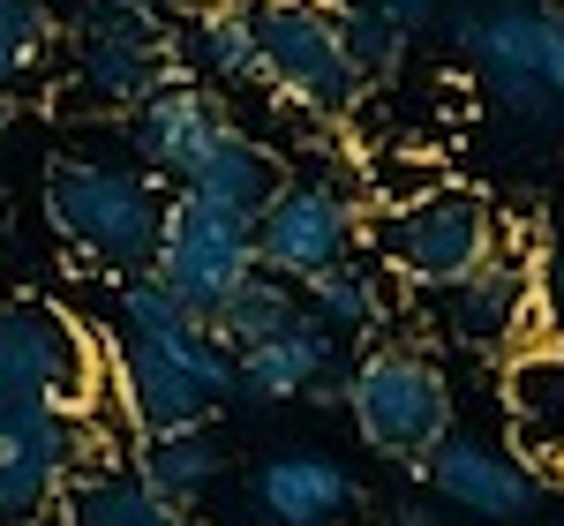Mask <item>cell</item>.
I'll use <instances>...</instances> for the list:
<instances>
[{
    "instance_id": "obj_1",
    "label": "cell",
    "mask_w": 564,
    "mask_h": 526,
    "mask_svg": "<svg viewBox=\"0 0 564 526\" xmlns=\"http://www.w3.org/2000/svg\"><path fill=\"white\" fill-rule=\"evenodd\" d=\"M113 376H121V406H129L135 437H174V429H204L241 392V353L196 308H181L159 278H129Z\"/></svg>"
},
{
    "instance_id": "obj_2",
    "label": "cell",
    "mask_w": 564,
    "mask_h": 526,
    "mask_svg": "<svg viewBox=\"0 0 564 526\" xmlns=\"http://www.w3.org/2000/svg\"><path fill=\"white\" fill-rule=\"evenodd\" d=\"M174 211V188L135 166V158H84V151H61L45 166V219L61 233V249H76L90 271L106 278H151L159 263V233Z\"/></svg>"
},
{
    "instance_id": "obj_3",
    "label": "cell",
    "mask_w": 564,
    "mask_h": 526,
    "mask_svg": "<svg viewBox=\"0 0 564 526\" xmlns=\"http://www.w3.org/2000/svg\"><path fill=\"white\" fill-rule=\"evenodd\" d=\"M347 421L377 459L430 467L436 443L459 429V398H452V376L430 347L391 339V347H369L347 369Z\"/></svg>"
},
{
    "instance_id": "obj_4",
    "label": "cell",
    "mask_w": 564,
    "mask_h": 526,
    "mask_svg": "<svg viewBox=\"0 0 564 526\" xmlns=\"http://www.w3.org/2000/svg\"><path fill=\"white\" fill-rule=\"evenodd\" d=\"M61 53H68V84L84 98H98V106H121V113H135L143 98H159L174 84H196L174 23L151 15V8L76 0L61 15Z\"/></svg>"
},
{
    "instance_id": "obj_5",
    "label": "cell",
    "mask_w": 564,
    "mask_h": 526,
    "mask_svg": "<svg viewBox=\"0 0 564 526\" xmlns=\"http://www.w3.org/2000/svg\"><path fill=\"white\" fill-rule=\"evenodd\" d=\"M452 45L475 68V84L520 113V121H557L564 113V8L527 0V8H489L467 15L452 8Z\"/></svg>"
},
{
    "instance_id": "obj_6",
    "label": "cell",
    "mask_w": 564,
    "mask_h": 526,
    "mask_svg": "<svg viewBox=\"0 0 564 526\" xmlns=\"http://www.w3.org/2000/svg\"><path fill=\"white\" fill-rule=\"evenodd\" d=\"M497 249H505V219H497V204L481 188H467V180H444L436 196L377 219V256H384V271L399 286H414L422 302H436L444 286H459L467 271H481Z\"/></svg>"
},
{
    "instance_id": "obj_7",
    "label": "cell",
    "mask_w": 564,
    "mask_h": 526,
    "mask_svg": "<svg viewBox=\"0 0 564 526\" xmlns=\"http://www.w3.org/2000/svg\"><path fill=\"white\" fill-rule=\"evenodd\" d=\"M257 8V53H263V90L294 106L302 121H339L361 98V68L347 53L339 8L332 0H249Z\"/></svg>"
},
{
    "instance_id": "obj_8",
    "label": "cell",
    "mask_w": 564,
    "mask_h": 526,
    "mask_svg": "<svg viewBox=\"0 0 564 526\" xmlns=\"http://www.w3.org/2000/svg\"><path fill=\"white\" fill-rule=\"evenodd\" d=\"M84 459H90L84 414L0 384V526L61 519V496L84 474Z\"/></svg>"
},
{
    "instance_id": "obj_9",
    "label": "cell",
    "mask_w": 564,
    "mask_h": 526,
    "mask_svg": "<svg viewBox=\"0 0 564 526\" xmlns=\"http://www.w3.org/2000/svg\"><path fill=\"white\" fill-rule=\"evenodd\" d=\"M257 219L226 211L196 188H174V211H166V233H159V263L151 278L174 294L181 308H196L204 324L226 316V302L257 278Z\"/></svg>"
},
{
    "instance_id": "obj_10",
    "label": "cell",
    "mask_w": 564,
    "mask_h": 526,
    "mask_svg": "<svg viewBox=\"0 0 564 526\" xmlns=\"http://www.w3.org/2000/svg\"><path fill=\"white\" fill-rule=\"evenodd\" d=\"M361 249V180L339 174H286V188L257 219V263L271 278H316Z\"/></svg>"
},
{
    "instance_id": "obj_11",
    "label": "cell",
    "mask_w": 564,
    "mask_h": 526,
    "mask_svg": "<svg viewBox=\"0 0 564 526\" xmlns=\"http://www.w3.org/2000/svg\"><path fill=\"white\" fill-rule=\"evenodd\" d=\"M0 384L84 414L90 384H98V353H90L84 324L45 294H0Z\"/></svg>"
},
{
    "instance_id": "obj_12",
    "label": "cell",
    "mask_w": 564,
    "mask_h": 526,
    "mask_svg": "<svg viewBox=\"0 0 564 526\" xmlns=\"http://www.w3.org/2000/svg\"><path fill=\"white\" fill-rule=\"evenodd\" d=\"M436 324L444 339L467 353H505V347H534L527 331H542V302H534V249L505 241L497 256L467 271L459 286L436 294Z\"/></svg>"
},
{
    "instance_id": "obj_13",
    "label": "cell",
    "mask_w": 564,
    "mask_h": 526,
    "mask_svg": "<svg viewBox=\"0 0 564 526\" xmlns=\"http://www.w3.org/2000/svg\"><path fill=\"white\" fill-rule=\"evenodd\" d=\"M430 489L459 519H481V526H520L542 504V482H534V467H527L520 451L489 443V437H467V429H452V437L436 443Z\"/></svg>"
},
{
    "instance_id": "obj_14",
    "label": "cell",
    "mask_w": 564,
    "mask_h": 526,
    "mask_svg": "<svg viewBox=\"0 0 564 526\" xmlns=\"http://www.w3.org/2000/svg\"><path fill=\"white\" fill-rule=\"evenodd\" d=\"M226 129H234V113H226L204 84H174V90L143 98V106L129 113L135 166H151L166 188H188V180L204 174L212 151L226 143Z\"/></svg>"
},
{
    "instance_id": "obj_15",
    "label": "cell",
    "mask_w": 564,
    "mask_h": 526,
    "mask_svg": "<svg viewBox=\"0 0 564 526\" xmlns=\"http://www.w3.org/2000/svg\"><path fill=\"white\" fill-rule=\"evenodd\" d=\"M354 474L347 459L316 451V443H286L257 467V512L271 526H339L354 512Z\"/></svg>"
},
{
    "instance_id": "obj_16",
    "label": "cell",
    "mask_w": 564,
    "mask_h": 526,
    "mask_svg": "<svg viewBox=\"0 0 564 526\" xmlns=\"http://www.w3.org/2000/svg\"><path fill=\"white\" fill-rule=\"evenodd\" d=\"M324 376H347V353H339V331L302 302V316L279 331V339H263V347L241 353V392L249 398H308Z\"/></svg>"
},
{
    "instance_id": "obj_17",
    "label": "cell",
    "mask_w": 564,
    "mask_h": 526,
    "mask_svg": "<svg viewBox=\"0 0 564 526\" xmlns=\"http://www.w3.org/2000/svg\"><path fill=\"white\" fill-rule=\"evenodd\" d=\"M181 53L196 76H212L226 90H263V53H257V8L249 0H196L174 23ZM271 98V90H263Z\"/></svg>"
},
{
    "instance_id": "obj_18",
    "label": "cell",
    "mask_w": 564,
    "mask_h": 526,
    "mask_svg": "<svg viewBox=\"0 0 564 526\" xmlns=\"http://www.w3.org/2000/svg\"><path fill=\"white\" fill-rule=\"evenodd\" d=\"M505 414H512V451H564V339H534L505 361Z\"/></svg>"
},
{
    "instance_id": "obj_19",
    "label": "cell",
    "mask_w": 564,
    "mask_h": 526,
    "mask_svg": "<svg viewBox=\"0 0 564 526\" xmlns=\"http://www.w3.org/2000/svg\"><path fill=\"white\" fill-rule=\"evenodd\" d=\"M135 482L151 496H166L174 512H196L226 474V451L212 443V429H174V437H135Z\"/></svg>"
},
{
    "instance_id": "obj_20",
    "label": "cell",
    "mask_w": 564,
    "mask_h": 526,
    "mask_svg": "<svg viewBox=\"0 0 564 526\" xmlns=\"http://www.w3.org/2000/svg\"><path fill=\"white\" fill-rule=\"evenodd\" d=\"M391 278L384 256L377 249H354L347 263H332V271H316V278H302V302L332 324V331H384L391 324Z\"/></svg>"
},
{
    "instance_id": "obj_21",
    "label": "cell",
    "mask_w": 564,
    "mask_h": 526,
    "mask_svg": "<svg viewBox=\"0 0 564 526\" xmlns=\"http://www.w3.org/2000/svg\"><path fill=\"white\" fill-rule=\"evenodd\" d=\"M188 188H196V196H212V204H226V211H241V219H263V204L286 188V174H279V151L234 121L226 143L212 151V166L188 180Z\"/></svg>"
},
{
    "instance_id": "obj_22",
    "label": "cell",
    "mask_w": 564,
    "mask_h": 526,
    "mask_svg": "<svg viewBox=\"0 0 564 526\" xmlns=\"http://www.w3.org/2000/svg\"><path fill=\"white\" fill-rule=\"evenodd\" d=\"M61 526H188V512H174L166 496H151L121 467H90L61 496Z\"/></svg>"
},
{
    "instance_id": "obj_23",
    "label": "cell",
    "mask_w": 564,
    "mask_h": 526,
    "mask_svg": "<svg viewBox=\"0 0 564 526\" xmlns=\"http://www.w3.org/2000/svg\"><path fill=\"white\" fill-rule=\"evenodd\" d=\"M61 53V15L45 0H0V98L31 90Z\"/></svg>"
},
{
    "instance_id": "obj_24",
    "label": "cell",
    "mask_w": 564,
    "mask_h": 526,
    "mask_svg": "<svg viewBox=\"0 0 564 526\" xmlns=\"http://www.w3.org/2000/svg\"><path fill=\"white\" fill-rule=\"evenodd\" d=\"M294 316H302V286H294V278H271V271H257V278H249V286L226 302V316H218L212 331H218L234 353H249V347H263V339H279Z\"/></svg>"
},
{
    "instance_id": "obj_25",
    "label": "cell",
    "mask_w": 564,
    "mask_h": 526,
    "mask_svg": "<svg viewBox=\"0 0 564 526\" xmlns=\"http://www.w3.org/2000/svg\"><path fill=\"white\" fill-rule=\"evenodd\" d=\"M444 158H422V151H377V158H361V204H377V219L384 211H406V204H422L444 188Z\"/></svg>"
},
{
    "instance_id": "obj_26",
    "label": "cell",
    "mask_w": 564,
    "mask_h": 526,
    "mask_svg": "<svg viewBox=\"0 0 564 526\" xmlns=\"http://www.w3.org/2000/svg\"><path fill=\"white\" fill-rule=\"evenodd\" d=\"M339 31H347V53H354V68H361V84L399 76L406 53H414V31L391 23V15H369V8H339Z\"/></svg>"
},
{
    "instance_id": "obj_27",
    "label": "cell",
    "mask_w": 564,
    "mask_h": 526,
    "mask_svg": "<svg viewBox=\"0 0 564 526\" xmlns=\"http://www.w3.org/2000/svg\"><path fill=\"white\" fill-rule=\"evenodd\" d=\"M534 302H542V339H564V219L534 249Z\"/></svg>"
},
{
    "instance_id": "obj_28",
    "label": "cell",
    "mask_w": 564,
    "mask_h": 526,
    "mask_svg": "<svg viewBox=\"0 0 564 526\" xmlns=\"http://www.w3.org/2000/svg\"><path fill=\"white\" fill-rule=\"evenodd\" d=\"M332 8H369V15H391L406 31H430L436 15H444V0H332Z\"/></svg>"
},
{
    "instance_id": "obj_29",
    "label": "cell",
    "mask_w": 564,
    "mask_h": 526,
    "mask_svg": "<svg viewBox=\"0 0 564 526\" xmlns=\"http://www.w3.org/2000/svg\"><path fill=\"white\" fill-rule=\"evenodd\" d=\"M308 406H324V414H332V406H347V376H324V384L308 392Z\"/></svg>"
},
{
    "instance_id": "obj_30",
    "label": "cell",
    "mask_w": 564,
    "mask_h": 526,
    "mask_svg": "<svg viewBox=\"0 0 564 526\" xmlns=\"http://www.w3.org/2000/svg\"><path fill=\"white\" fill-rule=\"evenodd\" d=\"M384 526H444V519H436V512H422V504H406V512H391Z\"/></svg>"
},
{
    "instance_id": "obj_31",
    "label": "cell",
    "mask_w": 564,
    "mask_h": 526,
    "mask_svg": "<svg viewBox=\"0 0 564 526\" xmlns=\"http://www.w3.org/2000/svg\"><path fill=\"white\" fill-rule=\"evenodd\" d=\"M113 8H151V15H166V0H113Z\"/></svg>"
},
{
    "instance_id": "obj_32",
    "label": "cell",
    "mask_w": 564,
    "mask_h": 526,
    "mask_svg": "<svg viewBox=\"0 0 564 526\" xmlns=\"http://www.w3.org/2000/svg\"><path fill=\"white\" fill-rule=\"evenodd\" d=\"M550 526H564V519H550Z\"/></svg>"
}]
</instances>
